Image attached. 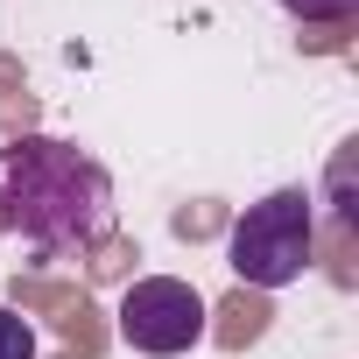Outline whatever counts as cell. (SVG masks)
Segmentation results:
<instances>
[{"label":"cell","instance_id":"277c9868","mask_svg":"<svg viewBox=\"0 0 359 359\" xmlns=\"http://www.w3.org/2000/svg\"><path fill=\"white\" fill-rule=\"evenodd\" d=\"M0 359H36V324L0 303Z\"/></svg>","mask_w":359,"mask_h":359},{"label":"cell","instance_id":"3957f363","mask_svg":"<svg viewBox=\"0 0 359 359\" xmlns=\"http://www.w3.org/2000/svg\"><path fill=\"white\" fill-rule=\"evenodd\" d=\"M120 338L148 359H176L205 338V296L176 275H141L120 296Z\"/></svg>","mask_w":359,"mask_h":359},{"label":"cell","instance_id":"6da1fadb","mask_svg":"<svg viewBox=\"0 0 359 359\" xmlns=\"http://www.w3.org/2000/svg\"><path fill=\"white\" fill-rule=\"evenodd\" d=\"M0 219L50 261L85 254L113 233V176L78 141L15 134L0 148Z\"/></svg>","mask_w":359,"mask_h":359},{"label":"cell","instance_id":"5b68a950","mask_svg":"<svg viewBox=\"0 0 359 359\" xmlns=\"http://www.w3.org/2000/svg\"><path fill=\"white\" fill-rule=\"evenodd\" d=\"M282 8H289L296 22H317V29H331V22H352V15H359V0H282Z\"/></svg>","mask_w":359,"mask_h":359},{"label":"cell","instance_id":"7a4b0ae2","mask_svg":"<svg viewBox=\"0 0 359 359\" xmlns=\"http://www.w3.org/2000/svg\"><path fill=\"white\" fill-rule=\"evenodd\" d=\"M310 247H317V198L303 184H289L240 212V226L226 240V268L254 289H289V282H303Z\"/></svg>","mask_w":359,"mask_h":359}]
</instances>
